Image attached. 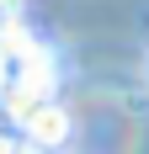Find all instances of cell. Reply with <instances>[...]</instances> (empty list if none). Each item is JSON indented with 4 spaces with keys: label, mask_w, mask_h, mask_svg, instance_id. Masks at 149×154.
Returning a JSON list of instances; mask_svg holds the SVG:
<instances>
[{
    "label": "cell",
    "mask_w": 149,
    "mask_h": 154,
    "mask_svg": "<svg viewBox=\"0 0 149 154\" xmlns=\"http://www.w3.org/2000/svg\"><path fill=\"white\" fill-rule=\"evenodd\" d=\"M144 75H149V59H144Z\"/></svg>",
    "instance_id": "obj_3"
},
{
    "label": "cell",
    "mask_w": 149,
    "mask_h": 154,
    "mask_svg": "<svg viewBox=\"0 0 149 154\" xmlns=\"http://www.w3.org/2000/svg\"><path fill=\"white\" fill-rule=\"evenodd\" d=\"M21 122H27V138L32 149H53V143L69 138V112L53 106V101H37L32 112H21Z\"/></svg>",
    "instance_id": "obj_1"
},
{
    "label": "cell",
    "mask_w": 149,
    "mask_h": 154,
    "mask_svg": "<svg viewBox=\"0 0 149 154\" xmlns=\"http://www.w3.org/2000/svg\"><path fill=\"white\" fill-rule=\"evenodd\" d=\"M16 27V0H0V32Z\"/></svg>",
    "instance_id": "obj_2"
}]
</instances>
